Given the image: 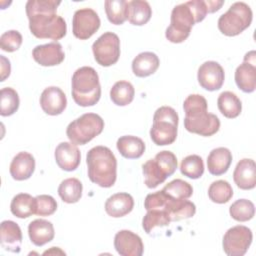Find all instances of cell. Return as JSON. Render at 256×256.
Returning a JSON list of instances; mask_svg holds the SVG:
<instances>
[{"label": "cell", "mask_w": 256, "mask_h": 256, "mask_svg": "<svg viewBox=\"0 0 256 256\" xmlns=\"http://www.w3.org/2000/svg\"><path fill=\"white\" fill-rule=\"evenodd\" d=\"M160 64L158 56L153 52L139 53L132 61V71L137 77H148L156 72Z\"/></svg>", "instance_id": "cell-23"}, {"label": "cell", "mask_w": 256, "mask_h": 256, "mask_svg": "<svg viewBox=\"0 0 256 256\" xmlns=\"http://www.w3.org/2000/svg\"><path fill=\"white\" fill-rule=\"evenodd\" d=\"M144 182L148 188H156L169 177L166 170L155 160L149 159L142 165Z\"/></svg>", "instance_id": "cell-28"}, {"label": "cell", "mask_w": 256, "mask_h": 256, "mask_svg": "<svg viewBox=\"0 0 256 256\" xmlns=\"http://www.w3.org/2000/svg\"><path fill=\"white\" fill-rule=\"evenodd\" d=\"M253 239L250 228L236 225L226 231L223 236L222 246L228 256H243L249 249Z\"/></svg>", "instance_id": "cell-10"}, {"label": "cell", "mask_w": 256, "mask_h": 256, "mask_svg": "<svg viewBox=\"0 0 256 256\" xmlns=\"http://www.w3.org/2000/svg\"><path fill=\"white\" fill-rule=\"evenodd\" d=\"M33 59L41 66H56L64 61L65 54L58 42L37 45L32 51Z\"/></svg>", "instance_id": "cell-15"}, {"label": "cell", "mask_w": 256, "mask_h": 256, "mask_svg": "<svg viewBox=\"0 0 256 256\" xmlns=\"http://www.w3.org/2000/svg\"><path fill=\"white\" fill-rule=\"evenodd\" d=\"M22 41L23 38L19 31L8 30L0 37V47L3 51L14 52L20 48Z\"/></svg>", "instance_id": "cell-40"}, {"label": "cell", "mask_w": 256, "mask_h": 256, "mask_svg": "<svg viewBox=\"0 0 256 256\" xmlns=\"http://www.w3.org/2000/svg\"><path fill=\"white\" fill-rule=\"evenodd\" d=\"M206 7H207V12L208 13H214L216 11H218L222 5L224 4L223 0H206Z\"/></svg>", "instance_id": "cell-44"}, {"label": "cell", "mask_w": 256, "mask_h": 256, "mask_svg": "<svg viewBox=\"0 0 256 256\" xmlns=\"http://www.w3.org/2000/svg\"><path fill=\"white\" fill-rule=\"evenodd\" d=\"M88 177L91 182L103 188L112 187L117 177V160L106 146H95L86 155Z\"/></svg>", "instance_id": "cell-4"}, {"label": "cell", "mask_w": 256, "mask_h": 256, "mask_svg": "<svg viewBox=\"0 0 256 256\" xmlns=\"http://www.w3.org/2000/svg\"><path fill=\"white\" fill-rule=\"evenodd\" d=\"M178 114L169 106L159 107L153 116V124L150 129V137L158 146L170 145L177 137Z\"/></svg>", "instance_id": "cell-6"}, {"label": "cell", "mask_w": 256, "mask_h": 256, "mask_svg": "<svg viewBox=\"0 0 256 256\" xmlns=\"http://www.w3.org/2000/svg\"><path fill=\"white\" fill-rule=\"evenodd\" d=\"M104 128L103 119L96 113H85L69 123L66 135L75 145H85L98 136Z\"/></svg>", "instance_id": "cell-7"}, {"label": "cell", "mask_w": 256, "mask_h": 256, "mask_svg": "<svg viewBox=\"0 0 256 256\" xmlns=\"http://www.w3.org/2000/svg\"><path fill=\"white\" fill-rule=\"evenodd\" d=\"M55 160L57 165L64 171H74L78 168L81 153L72 142H61L55 149Z\"/></svg>", "instance_id": "cell-16"}, {"label": "cell", "mask_w": 256, "mask_h": 256, "mask_svg": "<svg viewBox=\"0 0 256 256\" xmlns=\"http://www.w3.org/2000/svg\"><path fill=\"white\" fill-rule=\"evenodd\" d=\"M243 61H247V62L256 64V53H255V51L252 50V51L247 52V53L245 54V56H244Z\"/></svg>", "instance_id": "cell-45"}, {"label": "cell", "mask_w": 256, "mask_h": 256, "mask_svg": "<svg viewBox=\"0 0 256 256\" xmlns=\"http://www.w3.org/2000/svg\"><path fill=\"white\" fill-rule=\"evenodd\" d=\"M36 209V200L35 197H32L28 193H19L13 197L10 210L11 213L17 218H28L31 215L35 214Z\"/></svg>", "instance_id": "cell-27"}, {"label": "cell", "mask_w": 256, "mask_h": 256, "mask_svg": "<svg viewBox=\"0 0 256 256\" xmlns=\"http://www.w3.org/2000/svg\"><path fill=\"white\" fill-rule=\"evenodd\" d=\"M1 60V81H4L7 77H9L11 72L10 61L3 55H0Z\"/></svg>", "instance_id": "cell-43"}, {"label": "cell", "mask_w": 256, "mask_h": 256, "mask_svg": "<svg viewBox=\"0 0 256 256\" xmlns=\"http://www.w3.org/2000/svg\"><path fill=\"white\" fill-rule=\"evenodd\" d=\"M230 216L239 222L251 220L255 214V206L248 199H238L229 208Z\"/></svg>", "instance_id": "cell-38"}, {"label": "cell", "mask_w": 256, "mask_h": 256, "mask_svg": "<svg viewBox=\"0 0 256 256\" xmlns=\"http://www.w3.org/2000/svg\"><path fill=\"white\" fill-rule=\"evenodd\" d=\"M56 0H29L26 3V14L31 33L39 39L60 40L67 32L65 20L57 15Z\"/></svg>", "instance_id": "cell-1"}, {"label": "cell", "mask_w": 256, "mask_h": 256, "mask_svg": "<svg viewBox=\"0 0 256 256\" xmlns=\"http://www.w3.org/2000/svg\"><path fill=\"white\" fill-rule=\"evenodd\" d=\"M119 153L127 159L140 158L145 151V143L137 136H121L116 143Z\"/></svg>", "instance_id": "cell-26"}, {"label": "cell", "mask_w": 256, "mask_h": 256, "mask_svg": "<svg viewBox=\"0 0 256 256\" xmlns=\"http://www.w3.org/2000/svg\"><path fill=\"white\" fill-rule=\"evenodd\" d=\"M0 114L1 116H10L14 114L20 104L19 96L16 90L11 87H4L0 92Z\"/></svg>", "instance_id": "cell-39"}, {"label": "cell", "mask_w": 256, "mask_h": 256, "mask_svg": "<svg viewBox=\"0 0 256 256\" xmlns=\"http://www.w3.org/2000/svg\"><path fill=\"white\" fill-rule=\"evenodd\" d=\"M114 247L121 256H141L144 251L142 239L130 230H120L116 233Z\"/></svg>", "instance_id": "cell-13"}, {"label": "cell", "mask_w": 256, "mask_h": 256, "mask_svg": "<svg viewBox=\"0 0 256 256\" xmlns=\"http://www.w3.org/2000/svg\"><path fill=\"white\" fill-rule=\"evenodd\" d=\"M162 191L171 199L174 200H181V199H188L193 194L192 186L182 180V179H174L168 184L164 186Z\"/></svg>", "instance_id": "cell-35"}, {"label": "cell", "mask_w": 256, "mask_h": 256, "mask_svg": "<svg viewBox=\"0 0 256 256\" xmlns=\"http://www.w3.org/2000/svg\"><path fill=\"white\" fill-rule=\"evenodd\" d=\"M171 222L169 215L165 210L153 209L148 210L142 220V227L147 234H150L156 227L168 226Z\"/></svg>", "instance_id": "cell-34"}, {"label": "cell", "mask_w": 256, "mask_h": 256, "mask_svg": "<svg viewBox=\"0 0 256 256\" xmlns=\"http://www.w3.org/2000/svg\"><path fill=\"white\" fill-rule=\"evenodd\" d=\"M28 235L35 246H43L54 238L53 224L45 219H35L28 225Z\"/></svg>", "instance_id": "cell-21"}, {"label": "cell", "mask_w": 256, "mask_h": 256, "mask_svg": "<svg viewBox=\"0 0 256 256\" xmlns=\"http://www.w3.org/2000/svg\"><path fill=\"white\" fill-rule=\"evenodd\" d=\"M208 196L214 203H227L233 196V189L229 182L225 180H217L211 183L208 188Z\"/></svg>", "instance_id": "cell-36"}, {"label": "cell", "mask_w": 256, "mask_h": 256, "mask_svg": "<svg viewBox=\"0 0 256 256\" xmlns=\"http://www.w3.org/2000/svg\"><path fill=\"white\" fill-rule=\"evenodd\" d=\"M92 51L99 65L109 67L120 57V39L113 32H105L93 43Z\"/></svg>", "instance_id": "cell-9"}, {"label": "cell", "mask_w": 256, "mask_h": 256, "mask_svg": "<svg viewBox=\"0 0 256 256\" xmlns=\"http://www.w3.org/2000/svg\"><path fill=\"white\" fill-rule=\"evenodd\" d=\"M184 127L188 132L201 136H212L220 128L219 118L207 111V101L200 94L187 96L183 103Z\"/></svg>", "instance_id": "cell-3"}, {"label": "cell", "mask_w": 256, "mask_h": 256, "mask_svg": "<svg viewBox=\"0 0 256 256\" xmlns=\"http://www.w3.org/2000/svg\"><path fill=\"white\" fill-rule=\"evenodd\" d=\"M35 200H36L35 214L38 216L52 215L57 209V202L50 195H46V194L38 195L35 197Z\"/></svg>", "instance_id": "cell-41"}, {"label": "cell", "mask_w": 256, "mask_h": 256, "mask_svg": "<svg viewBox=\"0 0 256 256\" xmlns=\"http://www.w3.org/2000/svg\"><path fill=\"white\" fill-rule=\"evenodd\" d=\"M154 159L157 160L162 165V167L166 170L169 176L173 175L177 169V166H178L177 158L175 154L171 151H167V150L160 151L159 153L156 154Z\"/></svg>", "instance_id": "cell-42"}, {"label": "cell", "mask_w": 256, "mask_h": 256, "mask_svg": "<svg viewBox=\"0 0 256 256\" xmlns=\"http://www.w3.org/2000/svg\"><path fill=\"white\" fill-rule=\"evenodd\" d=\"M217 106L226 118H236L242 111V103L237 95L231 91L222 92L217 99Z\"/></svg>", "instance_id": "cell-30"}, {"label": "cell", "mask_w": 256, "mask_h": 256, "mask_svg": "<svg viewBox=\"0 0 256 256\" xmlns=\"http://www.w3.org/2000/svg\"><path fill=\"white\" fill-rule=\"evenodd\" d=\"M35 170V159L32 154L22 151L19 152L11 161L10 175L14 180L23 181L29 179Z\"/></svg>", "instance_id": "cell-19"}, {"label": "cell", "mask_w": 256, "mask_h": 256, "mask_svg": "<svg viewBox=\"0 0 256 256\" xmlns=\"http://www.w3.org/2000/svg\"><path fill=\"white\" fill-rule=\"evenodd\" d=\"M152 16L150 4L144 0L128 1V21L132 25L142 26L146 24Z\"/></svg>", "instance_id": "cell-29"}, {"label": "cell", "mask_w": 256, "mask_h": 256, "mask_svg": "<svg viewBox=\"0 0 256 256\" xmlns=\"http://www.w3.org/2000/svg\"><path fill=\"white\" fill-rule=\"evenodd\" d=\"M40 106L42 110L48 115H59L65 110L67 106L66 95L59 87H47L41 93Z\"/></svg>", "instance_id": "cell-14"}, {"label": "cell", "mask_w": 256, "mask_h": 256, "mask_svg": "<svg viewBox=\"0 0 256 256\" xmlns=\"http://www.w3.org/2000/svg\"><path fill=\"white\" fill-rule=\"evenodd\" d=\"M197 79L203 89L207 91L219 90L225 80L224 69L216 61H206L200 65Z\"/></svg>", "instance_id": "cell-12"}, {"label": "cell", "mask_w": 256, "mask_h": 256, "mask_svg": "<svg viewBox=\"0 0 256 256\" xmlns=\"http://www.w3.org/2000/svg\"><path fill=\"white\" fill-rule=\"evenodd\" d=\"M206 3L203 0H191L176 5L171 12V22L165 36L172 43H181L190 35L194 24L201 22L207 15Z\"/></svg>", "instance_id": "cell-2"}, {"label": "cell", "mask_w": 256, "mask_h": 256, "mask_svg": "<svg viewBox=\"0 0 256 256\" xmlns=\"http://www.w3.org/2000/svg\"><path fill=\"white\" fill-rule=\"evenodd\" d=\"M57 254V253H61V254H65L63 251H61L59 248L56 249V247H51V250H47L43 253V255H46V254Z\"/></svg>", "instance_id": "cell-46"}, {"label": "cell", "mask_w": 256, "mask_h": 256, "mask_svg": "<svg viewBox=\"0 0 256 256\" xmlns=\"http://www.w3.org/2000/svg\"><path fill=\"white\" fill-rule=\"evenodd\" d=\"M101 24L98 14L91 8H81L75 11L72 19L73 35L80 39H89L97 32Z\"/></svg>", "instance_id": "cell-11"}, {"label": "cell", "mask_w": 256, "mask_h": 256, "mask_svg": "<svg viewBox=\"0 0 256 256\" xmlns=\"http://www.w3.org/2000/svg\"><path fill=\"white\" fill-rule=\"evenodd\" d=\"M253 13L244 2H235L222 14L217 22L218 29L226 36H236L247 29L252 22Z\"/></svg>", "instance_id": "cell-8"}, {"label": "cell", "mask_w": 256, "mask_h": 256, "mask_svg": "<svg viewBox=\"0 0 256 256\" xmlns=\"http://www.w3.org/2000/svg\"><path fill=\"white\" fill-rule=\"evenodd\" d=\"M108 20L114 25L123 24L128 17V2L126 0H106L104 2Z\"/></svg>", "instance_id": "cell-33"}, {"label": "cell", "mask_w": 256, "mask_h": 256, "mask_svg": "<svg viewBox=\"0 0 256 256\" xmlns=\"http://www.w3.org/2000/svg\"><path fill=\"white\" fill-rule=\"evenodd\" d=\"M135 95L133 85L125 80L117 81L110 90V98L117 106H126L130 104Z\"/></svg>", "instance_id": "cell-32"}, {"label": "cell", "mask_w": 256, "mask_h": 256, "mask_svg": "<svg viewBox=\"0 0 256 256\" xmlns=\"http://www.w3.org/2000/svg\"><path fill=\"white\" fill-rule=\"evenodd\" d=\"M72 97L82 107L95 105L101 97V86L96 70L90 66L78 68L72 76Z\"/></svg>", "instance_id": "cell-5"}, {"label": "cell", "mask_w": 256, "mask_h": 256, "mask_svg": "<svg viewBox=\"0 0 256 256\" xmlns=\"http://www.w3.org/2000/svg\"><path fill=\"white\" fill-rule=\"evenodd\" d=\"M233 179L237 187L250 190L256 186V165L253 159H241L233 172Z\"/></svg>", "instance_id": "cell-18"}, {"label": "cell", "mask_w": 256, "mask_h": 256, "mask_svg": "<svg viewBox=\"0 0 256 256\" xmlns=\"http://www.w3.org/2000/svg\"><path fill=\"white\" fill-rule=\"evenodd\" d=\"M83 186L77 178H67L63 180L58 187V194L65 203H76L82 197Z\"/></svg>", "instance_id": "cell-31"}, {"label": "cell", "mask_w": 256, "mask_h": 256, "mask_svg": "<svg viewBox=\"0 0 256 256\" xmlns=\"http://www.w3.org/2000/svg\"><path fill=\"white\" fill-rule=\"evenodd\" d=\"M133 207V197L125 192L113 194L105 202V211L113 218H120L129 214Z\"/></svg>", "instance_id": "cell-20"}, {"label": "cell", "mask_w": 256, "mask_h": 256, "mask_svg": "<svg viewBox=\"0 0 256 256\" xmlns=\"http://www.w3.org/2000/svg\"><path fill=\"white\" fill-rule=\"evenodd\" d=\"M232 162V153L226 147L213 149L207 157V168L210 174L219 176L227 172Z\"/></svg>", "instance_id": "cell-22"}, {"label": "cell", "mask_w": 256, "mask_h": 256, "mask_svg": "<svg viewBox=\"0 0 256 256\" xmlns=\"http://www.w3.org/2000/svg\"><path fill=\"white\" fill-rule=\"evenodd\" d=\"M22 243V232L17 223L12 220H4L0 226L1 247L9 252L19 253Z\"/></svg>", "instance_id": "cell-17"}, {"label": "cell", "mask_w": 256, "mask_h": 256, "mask_svg": "<svg viewBox=\"0 0 256 256\" xmlns=\"http://www.w3.org/2000/svg\"><path fill=\"white\" fill-rule=\"evenodd\" d=\"M164 210L169 215L171 221H179L193 217L196 213V206L187 199L174 200L168 197Z\"/></svg>", "instance_id": "cell-25"}, {"label": "cell", "mask_w": 256, "mask_h": 256, "mask_svg": "<svg viewBox=\"0 0 256 256\" xmlns=\"http://www.w3.org/2000/svg\"><path fill=\"white\" fill-rule=\"evenodd\" d=\"M181 173L191 179H198L204 173V163L199 155H188L181 161Z\"/></svg>", "instance_id": "cell-37"}, {"label": "cell", "mask_w": 256, "mask_h": 256, "mask_svg": "<svg viewBox=\"0 0 256 256\" xmlns=\"http://www.w3.org/2000/svg\"><path fill=\"white\" fill-rule=\"evenodd\" d=\"M235 82L240 90L252 93L256 89V64L243 61L235 70Z\"/></svg>", "instance_id": "cell-24"}]
</instances>
